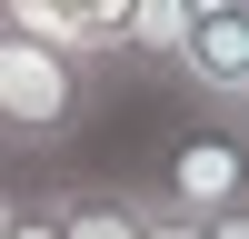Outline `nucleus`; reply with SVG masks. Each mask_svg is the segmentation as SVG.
Returning a JSON list of instances; mask_svg holds the SVG:
<instances>
[{
  "instance_id": "obj_1",
  "label": "nucleus",
  "mask_w": 249,
  "mask_h": 239,
  "mask_svg": "<svg viewBox=\"0 0 249 239\" xmlns=\"http://www.w3.org/2000/svg\"><path fill=\"white\" fill-rule=\"evenodd\" d=\"M100 110V70L30 30H0V159H50Z\"/></svg>"
},
{
  "instance_id": "obj_2",
  "label": "nucleus",
  "mask_w": 249,
  "mask_h": 239,
  "mask_svg": "<svg viewBox=\"0 0 249 239\" xmlns=\"http://www.w3.org/2000/svg\"><path fill=\"white\" fill-rule=\"evenodd\" d=\"M150 199L170 219H230V209H249V130L230 110H190L170 139H160V170H150Z\"/></svg>"
},
{
  "instance_id": "obj_3",
  "label": "nucleus",
  "mask_w": 249,
  "mask_h": 239,
  "mask_svg": "<svg viewBox=\"0 0 249 239\" xmlns=\"http://www.w3.org/2000/svg\"><path fill=\"white\" fill-rule=\"evenodd\" d=\"M170 80L190 90V110H249V10H230V20H199L190 30V50L170 60Z\"/></svg>"
},
{
  "instance_id": "obj_4",
  "label": "nucleus",
  "mask_w": 249,
  "mask_h": 239,
  "mask_svg": "<svg viewBox=\"0 0 249 239\" xmlns=\"http://www.w3.org/2000/svg\"><path fill=\"white\" fill-rule=\"evenodd\" d=\"M150 189L130 179H90V189H60V239H140Z\"/></svg>"
},
{
  "instance_id": "obj_5",
  "label": "nucleus",
  "mask_w": 249,
  "mask_h": 239,
  "mask_svg": "<svg viewBox=\"0 0 249 239\" xmlns=\"http://www.w3.org/2000/svg\"><path fill=\"white\" fill-rule=\"evenodd\" d=\"M80 10H90V60L110 70V60H120V40H130V10H140V0H80Z\"/></svg>"
},
{
  "instance_id": "obj_6",
  "label": "nucleus",
  "mask_w": 249,
  "mask_h": 239,
  "mask_svg": "<svg viewBox=\"0 0 249 239\" xmlns=\"http://www.w3.org/2000/svg\"><path fill=\"white\" fill-rule=\"evenodd\" d=\"M10 239H60V189H10Z\"/></svg>"
},
{
  "instance_id": "obj_7",
  "label": "nucleus",
  "mask_w": 249,
  "mask_h": 239,
  "mask_svg": "<svg viewBox=\"0 0 249 239\" xmlns=\"http://www.w3.org/2000/svg\"><path fill=\"white\" fill-rule=\"evenodd\" d=\"M140 239H210V229H199V219H170V209L150 199V219H140Z\"/></svg>"
},
{
  "instance_id": "obj_8",
  "label": "nucleus",
  "mask_w": 249,
  "mask_h": 239,
  "mask_svg": "<svg viewBox=\"0 0 249 239\" xmlns=\"http://www.w3.org/2000/svg\"><path fill=\"white\" fill-rule=\"evenodd\" d=\"M210 239H249V209H230V219H210Z\"/></svg>"
},
{
  "instance_id": "obj_9",
  "label": "nucleus",
  "mask_w": 249,
  "mask_h": 239,
  "mask_svg": "<svg viewBox=\"0 0 249 239\" xmlns=\"http://www.w3.org/2000/svg\"><path fill=\"white\" fill-rule=\"evenodd\" d=\"M190 10H199V20H230V10H249V0H190Z\"/></svg>"
},
{
  "instance_id": "obj_10",
  "label": "nucleus",
  "mask_w": 249,
  "mask_h": 239,
  "mask_svg": "<svg viewBox=\"0 0 249 239\" xmlns=\"http://www.w3.org/2000/svg\"><path fill=\"white\" fill-rule=\"evenodd\" d=\"M0 239H10V189H0Z\"/></svg>"
},
{
  "instance_id": "obj_11",
  "label": "nucleus",
  "mask_w": 249,
  "mask_h": 239,
  "mask_svg": "<svg viewBox=\"0 0 249 239\" xmlns=\"http://www.w3.org/2000/svg\"><path fill=\"white\" fill-rule=\"evenodd\" d=\"M239 130H249V110H239Z\"/></svg>"
}]
</instances>
